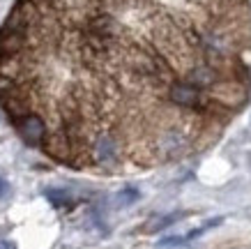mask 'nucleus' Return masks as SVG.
Returning <instances> with one entry per match:
<instances>
[{"mask_svg": "<svg viewBox=\"0 0 251 249\" xmlns=\"http://www.w3.org/2000/svg\"><path fill=\"white\" fill-rule=\"evenodd\" d=\"M182 217H187V212H171V215H154L152 219H148L143 224V233H159L164 228L173 226L175 221H180Z\"/></svg>", "mask_w": 251, "mask_h": 249, "instance_id": "nucleus-6", "label": "nucleus"}, {"mask_svg": "<svg viewBox=\"0 0 251 249\" xmlns=\"http://www.w3.org/2000/svg\"><path fill=\"white\" fill-rule=\"evenodd\" d=\"M166 99L177 109H184V111H191L198 118H207L210 111H212L214 99L210 92L201 90L196 85L187 83L184 79H171L166 83Z\"/></svg>", "mask_w": 251, "mask_h": 249, "instance_id": "nucleus-1", "label": "nucleus"}, {"mask_svg": "<svg viewBox=\"0 0 251 249\" xmlns=\"http://www.w3.org/2000/svg\"><path fill=\"white\" fill-rule=\"evenodd\" d=\"M46 198L51 201L53 205H67V203H72V198H69V194L67 192H62V189H46Z\"/></svg>", "mask_w": 251, "mask_h": 249, "instance_id": "nucleus-8", "label": "nucleus"}, {"mask_svg": "<svg viewBox=\"0 0 251 249\" xmlns=\"http://www.w3.org/2000/svg\"><path fill=\"white\" fill-rule=\"evenodd\" d=\"M189 145L191 136L182 127L168 125V127L159 129L152 138V155L154 159H175L189 150Z\"/></svg>", "mask_w": 251, "mask_h": 249, "instance_id": "nucleus-2", "label": "nucleus"}, {"mask_svg": "<svg viewBox=\"0 0 251 249\" xmlns=\"http://www.w3.org/2000/svg\"><path fill=\"white\" fill-rule=\"evenodd\" d=\"M90 157L99 166H113L120 159V141L113 132H99L90 138Z\"/></svg>", "mask_w": 251, "mask_h": 249, "instance_id": "nucleus-4", "label": "nucleus"}, {"mask_svg": "<svg viewBox=\"0 0 251 249\" xmlns=\"http://www.w3.org/2000/svg\"><path fill=\"white\" fill-rule=\"evenodd\" d=\"M0 120H2V113H0Z\"/></svg>", "mask_w": 251, "mask_h": 249, "instance_id": "nucleus-12", "label": "nucleus"}, {"mask_svg": "<svg viewBox=\"0 0 251 249\" xmlns=\"http://www.w3.org/2000/svg\"><path fill=\"white\" fill-rule=\"evenodd\" d=\"M226 76H228V69L219 67V65H210V62H191L189 67L184 69L182 79L187 83H191V85L201 88V90L210 92L214 85L221 83Z\"/></svg>", "mask_w": 251, "mask_h": 249, "instance_id": "nucleus-3", "label": "nucleus"}, {"mask_svg": "<svg viewBox=\"0 0 251 249\" xmlns=\"http://www.w3.org/2000/svg\"><path fill=\"white\" fill-rule=\"evenodd\" d=\"M7 189H9L7 180H5V178H0V198H2L5 194H7Z\"/></svg>", "mask_w": 251, "mask_h": 249, "instance_id": "nucleus-10", "label": "nucleus"}, {"mask_svg": "<svg viewBox=\"0 0 251 249\" xmlns=\"http://www.w3.org/2000/svg\"><path fill=\"white\" fill-rule=\"evenodd\" d=\"M16 132L21 134V138L28 145H42L44 138L49 136V125H46L44 115H39L37 111H28L21 118L14 120Z\"/></svg>", "mask_w": 251, "mask_h": 249, "instance_id": "nucleus-5", "label": "nucleus"}, {"mask_svg": "<svg viewBox=\"0 0 251 249\" xmlns=\"http://www.w3.org/2000/svg\"><path fill=\"white\" fill-rule=\"evenodd\" d=\"M184 235H168V238H161L157 245H159L161 249H166V247H180V245H184Z\"/></svg>", "mask_w": 251, "mask_h": 249, "instance_id": "nucleus-9", "label": "nucleus"}, {"mask_svg": "<svg viewBox=\"0 0 251 249\" xmlns=\"http://www.w3.org/2000/svg\"><path fill=\"white\" fill-rule=\"evenodd\" d=\"M138 196H141V192H138L136 187H125L113 196V205L115 208H127V205L136 203Z\"/></svg>", "mask_w": 251, "mask_h": 249, "instance_id": "nucleus-7", "label": "nucleus"}, {"mask_svg": "<svg viewBox=\"0 0 251 249\" xmlns=\"http://www.w3.org/2000/svg\"><path fill=\"white\" fill-rule=\"evenodd\" d=\"M0 249H16V245H14V242H7V240H5L2 245H0Z\"/></svg>", "mask_w": 251, "mask_h": 249, "instance_id": "nucleus-11", "label": "nucleus"}]
</instances>
